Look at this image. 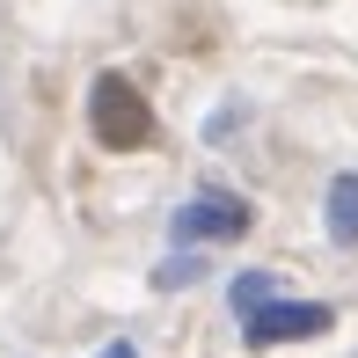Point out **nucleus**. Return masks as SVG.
<instances>
[{
    "mask_svg": "<svg viewBox=\"0 0 358 358\" xmlns=\"http://www.w3.org/2000/svg\"><path fill=\"white\" fill-rule=\"evenodd\" d=\"M103 358H139V351H132V344H110V351H103Z\"/></svg>",
    "mask_w": 358,
    "mask_h": 358,
    "instance_id": "39448f33",
    "label": "nucleus"
},
{
    "mask_svg": "<svg viewBox=\"0 0 358 358\" xmlns=\"http://www.w3.org/2000/svg\"><path fill=\"white\" fill-rule=\"evenodd\" d=\"M88 124H95L103 146H146L154 139V110H146V95L124 73H103L88 88Z\"/></svg>",
    "mask_w": 358,
    "mask_h": 358,
    "instance_id": "f257e3e1",
    "label": "nucleus"
},
{
    "mask_svg": "<svg viewBox=\"0 0 358 358\" xmlns=\"http://www.w3.org/2000/svg\"><path fill=\"white\" fill-rule=\"evenodd\" d=\"M322 220H329V241H344V249L358 241V176H336L329 183V213Z\"/></svg>",
    "mask_w": 358,
    "mask_h": 358,
    "instance_id": "20e7f679",
    "label": "nucleus"
},
{
    "mask_svg": "<svg viewBox=\"0 0 358 358\" xmlns=\"http://www.w3.org/2000/svg\"><path fill=\"white\" fill-rule=\"evenodd\" d=\"M169 234L176 241H234V234H249V205L241 198H198L169 220Z\"/></svg>",
    "mask_w": 358,
    "mask_h": 358,
    "instance_id": "7ed1b4c3",
    "label": "nucleus"
},
{
    "mask_svg": "<svg viewBox=\"0 0 358 358\" xmlns=\"http://www.w3.org/2000/svg\"><path fill=\"white\" fill-rule=\"evenodd\" d=\"M322 329H329V307H322V300H256L249 315H241L249 351L292 344V336H322Z\"/></svg>",
    "mask_w": 358,
    "mask_h": 358,
    "instance_id": "f03ea898",
    "label": "nucleus"
}]
</instances>
